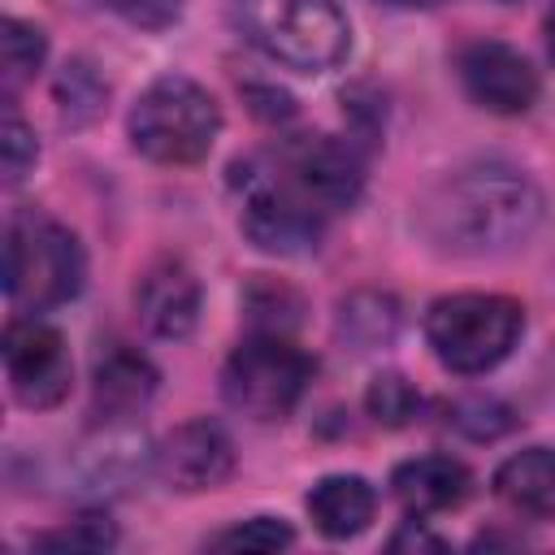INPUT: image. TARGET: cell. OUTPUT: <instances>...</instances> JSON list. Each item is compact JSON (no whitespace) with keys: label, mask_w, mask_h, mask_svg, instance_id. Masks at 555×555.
<instances>
[{"label":"cell","mask_w":555,"mask_h":555,"mask_svg":"<svg viewBox=\"0 0 555 555\" xmlns=\"http://www.w3.org/2000/svg\"><path fill=\"white\" fill-rule=\"evenodd\" d=\"M395 325H399L395 299H390V295H373V291L351 295V299L343 304V321H338V330H343L351 343H360V347L390 343Z\"/></svg>","instance_id":"d6986e66"},{"label":"cell","mask_w":555,"mask_h":555,"mask_svg":"<svg viewBox=\"0 0 555 555\" xmlns=\"http://www.w3.org/2000/svg\"><path fill=\"white\" fill-rule=\"evenodd\" d=\"M39 143L35 130L13 113V104L4 108V130H0V169H4V186H17L30 169H35Z\"/></svg>","instance_id":"603a6c76"},{"label":"cell","mask_w":555,"mask_h":555,"mask_svg":"<svg viewBox=\"0 0 555 555\" xmlns=\"http://www.w3.org/2000/svg\"><path fill=\"white\" fill-rule=\"evenodd\" d=\"M525 334V308L507 295L460 291L442 295L425 312V338L451 373H486L512 356Z\"/></svg>","instance_id":"5b68a950"},{"label":"cell","mask_w":555,"mask_h":555,"mask_svg":"<svg viewBox=\"0 0 555 555\" xmlns=\"http://www.w3.org/2000/svg\"><path fill=\"white\" fill-rule=\"evenodd\" d=\"M282 182L295 186L321 217H334L360 199L364 165L351 143L334 134H304L282 152Z\"/></svg>","instance_id":"ba28073f"},{"label":"cell","mask_w":555,"mask_h":555,"mask_svg":"<svg viewBox=\"0 0 555 555\" xmlns=\"http://www.w3.org/2000/svg\"><path fill=\"white\" fill-rule=\"evenodd\" d=\"M234 22L251 48L295 74H325L351 48L347 13L334 0H234Z\"/></svg>","instance_id":"3957f363"},{"label":"cell","mask_w":555,"mask_h":555,"mask_svg":"<svg viewBox=\"0 0 555 555\" xmlns=\"http://www.w3.org/2000/svg\"><path fill=\"white\" fill-rule=\"evenodd\" d=\"M134 312L156 338H186L199 321V282L182 260H156L134 286Z\"/></svg>","instance_id":"4fadbf2b"},{"label":"cell","mask_w":555,"mask_h":555,"mask_svg":"<svg viewBox=\"0 0 555 555\" xmlns=\"http://www.w3.org/2000/svg\"><path fill=\"white\" fill-rule=\"evenodd\" d=\"M451 412H455L451 421H455L464 434H473V438H494V434H503V429L512 425V412H507L499 399H464V403H455Z\"/></svg>","instance_id":"d4e9b609"},{"label":"cell","mask_w":555,"mask_h":555,"mask_svg":"<svg viewBox=\"0 0 555 555\" xmlns=\"http://www.w3.org/2000/svg\"><path fill=\"white\" fill-rule=\"evenodd\" d=\"M542 221V191L529 173L503 160H473L438 178L421 208L416 230L442 256H494L533 234Z\"/></svg>","instance_id":"6da1fadb"},{"label":"cell","mask_w":555,"mask_h":555,"mask_svg":"<svg viewBox=\"0 0 555 555\" xmlns=\"http://www.w3.org/2000/svg\"><path fill=\"white\" fill-rule=\"evenodd\" d=\"M330 217H321L295 186H286L282 178H260L247 191L243 204V234L273 256H304L321 243Z\"/></svg>","instance_id":"30bf717a"},{"label":"cell","mask_w":555,"mask_h":555,"mask_svg":"<svg viewBox=\"0 0 555 555\" xmlns=\"http://www.w3.org/2000/svg\"><path fill=\"white\" fill-rule=\"evenodd\" d=\"M460 82L468 91V100L486 113L499 117H516L529 113L538 100V69L503 39H473L460 48L455 56Z\"/></svg>","instance_id":"9c48e42d"},{"label":"cell","mask_w":555,"mask_h":555,"mask_svg":"<svg viewBox=\"0 0 555 555\" xmlns=\"http://www.w3.org/2000/svg\"><path fill=\"white\" fill-rule=\"evenodd\" d=\"M542 35H546V52H551V61H555V4H551V13H546V26H542Z\"/></svg>","instance_id":"83f0119b"},{"label":"cell","mask_w":555,"mask_h":555,"mask_svg":"<svg viewBox=\"0 0 555 555\" xmlns=\"http://www.w3.org/2000/svg\"><path fill=\"white\" fill-rule=\"evenodd\" d=\"M117 17H126L130 26H143V30H165L182 17L186 0H104Z\"/></svg>","instance_id":"484cf974"},{"label":"cell","mask_w":555,"mask_h":555,"mask_svg":"<svg viewBox=\"0 0 555 555\" xmlns=\"http://www.w3.org/2000/svg\"><path fill=\"white\" fill-rule=\"evenodd\" d=\"M403 546H412V551H416V546H421V551H447V542H442V538H434V533H425L416 520H408V525L390 538V551H403Z\"/></svg>","instance_id":"4316f807"},{"label":"cell","mask_w":555,"mask_h":555,"mask_svg":"<svg viewBox=\"0 0 555 555\" xmlns=\"http://www.w3.org/2000/svg\"><path fill=\"white\" fill-rule=\"evenodd\" d=\"M43 56H48L43 30L30 26V22H22V17H4V26H0V82H4V104H13L17 87L39 74Z\"/></svg>","instance_id":"ac0fdd59"},{"label":"cell","mask_w":555,"mask_h":555,"mask_svg":"<svg viewBox=\"0 0 555 555\" xmlns=\"http://www.w3.org/2000/svg\"><path fill=\"white\" fill-rule=\"evenodd\" d=\"M291 542H295V529L278 516H251L208 538L212 551H282Z\"/></svg>","instance_id":"44dd1931"},{"label":"cell","mask_w":555,"mask_h":555,"mask_svg":"<svg viewBox=\"0 0 555 555\" xmlns=\"http://www.w3.org/2000/svg\"><path fill=\"white\" fill-rule=\"evenodd\" d=\"M156 395V369L126 343H113L95 360V416H134Z\"/></svg>","instance_id":"9a60e30c"},{"label":"cell","mask_w":555,"mask_h":555,"mask_svg":"<svg viewBox=\"0 0 555 555\" xmlns=\"http://www.w3.org/2000/svg\"><path fill=\"white\" fill-rule=\"evenodd\" d=\"M113 542H117V529L108 516H82L35 538L39 551H108Z\"/></svg>","instance_id":"7402d4cb"},{"label":"cell","mask_w":555,"mask_h":555,"mask_svg":"<svg viewBox=\"0 0 555 555\" xmlns=\"http://www.w3.org/2000/svg\"><path fill=\"white\" fill-rule=\"evenodd\" d=\"M364 408H369V416H373L377 425L399 429V425H408V421L421 412V395H416V386H412L403 373H377V377L369 382Z\"/></svg>","instance_id":"ffe728a7"},{"label":"cell","mask_w":555,"mask_h":555,"mask_svg":"<svg viewBox=\"0 0 555 555\" xmlns=\"http://www.w3.org/2000/svg\"><path fill=\"white\" fill-rule=\"evenodd\" d=\"M152 468L169 490H182V494L217 490L234 473V442L217 421L199 416L160 438Z\"/></svg>","instance_id":"8fae6325"},{"label":"cell","mask_w":555,"mask_h":555,"mask_svg":"<svg viewBox=\"0 0 555 555\" xmlns=\"http://www.w3.org/2000/svg\"><path fill=\"white\" fill-rule=\"evenodd\" d=\"M130 143L156 165H195L212 152L221 134V108L208 87L186 74H165L147 82L126 117Z\"/></svg>","instance_id":"277c9868"},{"label":"cell","mask_w":555,"mask_h":555,"mask_svg":"<svg viewBox=\"0 0 555 555\" xmlns=\"http://www.w3.org/2000/svg\"><path fill=\"white\" fill-rule=\"evenodd\" d=\"M373 512H377V494L356 473L321 477L308 490V516H312V525L325 538H356V533H364L369 520H373Z\"/></svg>","instance_id":"2e32d148"},{"label":"cell","mask_w":555,"mask_h":555,"mask_svg":"<svg viewBox=\"0 0 555 555\" xmlns=\"http://www.w3.org/2000/svg\"><path fill=\"white\" fill-rule=\"evenodd\" d=\"M87 256L69 225L39 208H17L4 225V295L17 308H61L82 291Z\"/></svg>","instance_id":"7a4b0ae2"},{"label":"cell","mask_w":555,"mask_h":555,"mask_svg":"<svg viewBox=\"0 0 555 555\" xmlns=\"http://www.w3.org/2000/svg\"><path fill=\"white\" fill-rule=\"evenodd\" d=\"M494 494L525 516L555 520V447H529L507 455L494 473Z\"/></svg>","instance_id":"e0dca14e"},{"label":"cell","mask_w":555,"mask_h":555,"mask_svg":"<svg viewBox=\"0 0 555 555\" xmlns=\"http://www.w3.org/2000/svg\"><path fill=\"white\" fill-rule=\"evenodd\" d=\"M312 373L317 360L304 347H295L278 330H256L230 351L221 369V395L234 412L251 421H282L304 399Z\"/></svg>","instance_id":"8992f818"},{"label":"cell","mask_w":555,"mask_h":555,"mask_svg":"<svg viewBox=\"0 0 555 555\" xmlns=\"http://www.w3.org/2000/svg\"><path fill=\"white\" fill-rule=\"evenodd\" d=\"M152 460H156V447H147V434L130 425V416H100V425L74 451V473L82 490L113 494V490H126L134 477H143Z\"/></svg>","instance_id":"7c38bea8"},{"label":"cell","mask_w":555,"mask_h":555,"mask_svg":"<svg viewBox=\"0 0 555 555\" xmlns=\"http://www.w3.org/2000/svg\"><path fill=\"white\" fill-rule=\"evenodd\" d=\"M390 490L408 516H438L473 494V473L455 455H416L390 473Z\"/></svg>","instance_id":"5bb4252c"},{"label":"cell","mask_w":555,"mask_h":555,"mask_svg":"<svg viewBox=\"0 0 555 555\" xmlns=\"http://www.w3.org/2000/svg\"><path fill=\"white\" fill-rule=\"evenodd\" d=\"M0 356H4L9 390L22 408L43 412V408H56L69 395L74 369H69V351H65L61 330H52L35 317H17L4 330Z\"/></svg>","instance_id":"52a82bcc"},{"label":"cell","mask_w":555,"mask_h":555,"mask_svg":"<svg viewBox=\"0 0 555 555\" xmlns=\"http://www.w3.org/2000/svg\"><path fill=\"white\" fill-rule=\"evenodd\" d=\"M56 95H61V113H65V121H87V117L100 108L104 87L95 82V74H91L82 61H74V65H65V74H61Z\"/></svg>","instance_id":"cb8c5ba5"}]
</instances>
